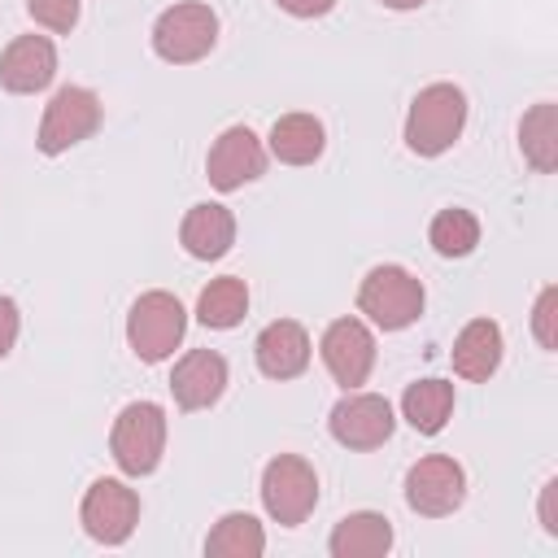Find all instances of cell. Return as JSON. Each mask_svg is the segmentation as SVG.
Segmentation results:
<instances>
[{"instance_id":"obj_1","label":"cell","mask_w":558,"mask_h":558,"mask_svg":"<svg viewBox=\"0 0 558 558\" xmlns=\"http://www.w3.org/2000/svg\"><path fill=\"white\" fill-rule=\"evenodd\" d=\"M466 126V96L453 83H427L405 113V148L414 157H440Z\"/></svg>"},{"instance_id":"obj_2","label":"cell","mask_w":558,"mask_h":558,"mask_svg":"<svg viewBox=\"0 0 558 558\" xmlns=\"http://www.w3.org/2000/svg\"><path fill=\"white\" fill-rule=\"evenodd\" d=\"M109 449L113 462L122 466V475H153L161 453H166V410L157 401H131L122 405V414L113 418L109 432Z\"/></svg>"},{"instance_id":"obj_3","label":"cell","mask_w":558,"mask_h":558,"mask_svg":"<svg viewBox=\"0 0 558 558\" xmlns=\"http://www.w3.org/2000/svg\"><path fill=\"white\" fill-rule=\"evenodd\" d=\"M357 310L384 327V331H401L423 314V283L405 270V266H375L366 270L362 288H357Z\"/></svg>"},{"instance_id":"obj_4","label":"cell","mask_w":558,"mask_h":558,"mask_svg":"<svg viewBox=\"0 0 558 558\" xmlns=\"http://www.w3.org/2000/svg\"><path fill=\"white\" fill-rule=\"evenodd\" d=\"M183 331H187V314H183L179 296H170L161 288L144 292L126 314V340L140 362H166L179 349Z\"/></svg>"},{"instance_id":"obj_5","label":"cell","mask_w":558,"mask_h":558,"mask_svg":"<svg viewBox=\"0 0 558 558\" xmlns=\"http://www.w3.org/2000/svg\"><path fill=\"white\" fill-rule=\"evenodd\" d=\"M214 44H218V13L209 4L183 0V4H170L153 22V52L170 65H192Z\"/></svg>"},{"instance_id":"obj_6","label":"cell","mask_w":558,"mask_h":558,"mask_svg":"<svg viewBox=\"0 0 558 558\" xmlns=\"http://www.w3.org/2000/svg\"><path fill=\"white\" fill-rule=\"evenodd\" d=\"M262 506L275 523L296 527L310 519V510L318 506V475L305 458L296 453H279L266 462L262 471Z\"/></svg>"},{"instance_id":"obj_7","label":"cell","mask_w":558,"mask_h":558,"mask_svg":"<svg viewBox=\"0 0 558 558\" xmlns=\"http://www.w3.org/2000/svg\"><path fill=\"white\" fill-rule=\"evenodd\" d=\"M96 126H100V96H96L92 87L70 83V87H61V92L48 100L44 122H39V140H35V144H39V153L57 157V153L83 144Z\"/></svg>"},{"instance_id":"obj_8","label":"cell","mask_w":558,"mask_h":558,"mask_svg":"<svg viewBox=\"0 0 558 558\" xmlns=\"http://www.w3.org/2000/svg\"><path fill=\"white\" fill-rule=\"evenodd\" d=\"M466 497V471L449 453H427L405 471V501L414 514L445 519Z\"/></svg>"},{"instance_id":"obj_9","label":"cell","mask_w":558,"mask_h":558,"mask_svg":"<svg viewBox=\"0 0 558 558\" xmlns=\"http://www.w3.org/2000/svg\"><path fill=\"white\" fill-rule=\"evenodd\" d=\"M78 519H83V532L100 545H122L135 523H140V497L131 484L122 480H96L87 493H83V506H78Z\"/></svg>"},{"instance_id":"obj_10","label":"cell","mask_w":558,"mask_h":558,"mask_svg":"<svg viewBox=\"0 0 558 558\" xmlns=\"http://www.w3.org/2000/svg\"><path fill=\"white\" fill-rule=\"evenodd\" d=\"M392 427H397L392 405L379 392H353L349 388V397H340L327 414V432L344 449H379L392 436Z\"/></svg>"},{"instance_id":"obj_11","label":"cell","mask_w":558,"mask_h":558,"mask_svg":"<svg viewBox=\"0 0 558 558\" xmlns=\"http://www.w3.org/2000/svg\"><path fill=\"white\" fill-rule=\"evenodd\" d=\"M262 170H266V148L248 126H227L205 157V179L218 192H235V187L253 183Z\"/></svg>"},{"instance_id":"obj_12","label":"cell","mask_w":558,"mask_h":558,"mask_svg":"<svg viewBox=\"0 0 558 558\" xmlns=\"http://www.w3.org/2000/svg\"><path fill=\"white\" fill-rule=\"evenodd\" d=\"M318 353H323V362L340 388H357V384H366V375L375 366V336L366 331L362 318H336L323 331Z\"/></svg>"},{"instance_id":"obj_13","label":"cell","mask_w":558,"mask_h":558,"mask_svg":"<svg viewBox=\"0 0 558 558\" xmlns=\"http://www.w3.org/2000/svg\"><path fill=\"white\" fill-rule=\"evenodd\" d=\"M52 74H57V48L44 35H17L0 57V83L13 96L44 92L52 83Z\"/></svg>"},{"instance_id":"obj_14","label":"cell","mask_w":558,"mask_h":558,"mask_svg":"<svg viewBox=\"0 0 558 558\" xmlns=\"http://www.w3.org/2000/svg\"><path fill=\"white\" fill-rule=\"evenodd\" d=\"M227 388V357L214 349H192L174 362L170 375V392L179 401V410H209Z\"/></svg>"},{"instance_id":"obj_15","label":"cell","mask_w":558,"mask_h":558,"mask_svg":"<svg viewBox=\"0 0 558 558\" xmlns=\"http://www.w3.org/2000/svg\"><path fill=\"white\" fill-rule=\"evenodd\" d=\"M253 353H257V371L266 379H292V375H301L310 366V336H305L301 323L275 318V323H266L257 331Z\"/></svg>"},{"instance_id":"obj_16","label":"cell","mask_w":558,"mask_h":558,"mask_svg":"<svg viewBox=\"0 0 558 558\" xmlns=\"http://www.w3.org/2000/svg\"><path fill=\"white\" fill-rule=\"evenodd\" d=\"M501 349H506L501 327H497L493 318H471V323L458 331L453 349H449L453 375H462V379H471V384L488 379V375L501 366Z\"/></svg>"},{"instance_id":"obj_17","label":"cell","mask_w":558,"mask_h":558,"mask_svg":"<svg viewBox=\"0 0 558 558\" xmlns=\"http://www.w3.org/2000/svg\"><path fill=\"white\" fill-rule=\"evenodd\" d=\"M179 240H183V248H187L192 257L218 262V257L235 244V218H231L227 205L201 201V205L187 209V218H183V227H179Z\"/></svg>"},{"instance_id":"obj_18","label":"cell","mask_w":558,"mask_h":558,"mask_svg":"<svg viewBox=\"0 0 558 558\" xmlns=\"http://www.w3.org/2000/svg\"><path fill=\"white\" fill-rule=\"evenodd\" d=\"M331 558H379L392 549V523L375 510H353L331 527Z\"/></svg>"},{"instance_id":"obj_19","label":"cell","mask_w":558,"mask_h":558,"mask_svg":"<svg viewBox=\"0 0 558 558\" xmlns=\"http://www.w3.org/2000/svg\"><path fill=\"white\" fill-rule=\"evenodd\" d=\"M327 148V131L314 113H283L275 118L270 126V153L283 161V166H310L318 161Z\"/></svg>"},{"instance_id":"obj_20","label":"cell","mask_w":558,"mask_h":558,"mask_svg":"<svg viewBox=\"0 0 558 558\" xmlns=\"http://www.w3.org/2000/svg\"><path fill=\"white\" fill-rule=\"evenodd\" d=\"M519 148L527 157L532 170L549 174L558 166V105L554 100H541L523 113L519 122Z\"/></svg>"},{"instance_id":"obj_21","label":"cell","mask_w":558,"mask_h":558,"mask_svg":"<svg viewBox=\"0 0 558 558\" xmlns=\"http://www.w3.org/2000/svg\"><path fill=\"white\" fill-rule=\"evenodd\" d=\"M401 414H405V423L414 432L436 436L449 423V414H453V384H445V379H418V384H410L405 397H401Z\"/></svg>"},{"instance_id":"obj_22","label":"cell","mask_w":558,"mask_h":558,"mask_svg":"<svg viewBox=\"0 0 558 558\" xmlns=\"http://www.w3.org/2000/svg\"><path fill=\"white\" fill-rule=\"evenodd\" d=\"M244 314H248V283L235 275L209 279V288H201V296H196V318L214 331L235 327Z\"/></svg>"},{"instance_id":"obj_23","label":"cell","mask_w":558,"mask_h":558,"mask_svg":"<svg viewBox=\"0 0 558 558\" xmlns=\"http://www.w3.org/2000/svg\"><path fill=\"white\" fill-rule=\"evenodd\" d=\"M262 549H266V532H262V523H257L253 514H244V510L222 514V519L214 523V532L205 536V554H214V558H257Z\"/></svg>"},{"instance_id":"obj_24","label":"cell","mask_w":558,"mask_h":558,"mask_svg":"<svg viewBox=\"0 0 558 558\" xmlns=\"http://www.w3.org/2000/svg\"><path fill=\"white\" fill-rule=\"evenodd\" d=\"M427 240L440 257H466L480 244V222L471 209H440L427 227Z\"/></svg>"},{"instance_id":"obj_25","label":"cell","mask_w":558,"mask_h":558,"mask_svg":"<svg viewBox=\"0 0 558 558\" xmlns=\"http://www.w3.org/2000/svg\"><path fill=\"white\" fill-rule=\"evenodd\" d=\"M532 336L541 340V349H558V288H541L536 305H532Z\"/></svg>"},{"instance_id":"obj_26","label":"cell","mask_w":558,"mask_h":558,"mask_svg":"<svg viewBox=\"0 0 558 558\" xmlns=\"http://www.w3.org/2000/svg\"><path fill=\"white\" fill-rule=\"evenodd\" d=\"M26 13H31L39 26L65 35V31H74V22H78V0H26Z\"/></svg>"},{"instance_id":"obj_27","label":"cell","mask_w":558,"mask_h":558,"mask_svg":"<svg viewBox=\"0 0 558 558\" xmlns=\"http://www.w3.org/2000/svg\"><path fill=\"white\" fill-rule=\"evenodd\" d=\"M17 327H22V318H17L13 296H0V357H9V349L17 340Z\"/></svg>"},{"instance_id":"obj_28","label":"cell","mask_w":558,"mask_h":558,"mask_svg":"<svg viewBox=\"0 0 558 558\" xmlns=\"http://www.w3.org/2000/svg\"><path fill=\"white\" fill-rule=\"evenodd\" d=\"M541 527L545 536H558V480H545L541 488Z\"/></svg>"},{"instance_id":"obj_29","label":"cell","mask_w":558,"mask_h":558,"mask_svg":"<svg viewBox=\"0 0 558 558\" xmlns=\"http://www.w3.org/2000/svg\"><path fill=\"white\" fill-rule=\"evenodd\" d=\"M275 4L292 17H323V13H331L336 0H275Z\"/></svg>"},{"instance_id":"obj_30","label":"cell","mask_w":558,"mask_h":558,"mask_svg":"<svg viewBox=\"0 0 558 558\" xmlns=\"http://www.w3.org/2000/svg\"><path fill=\"white\" fill-rule=\"evenodd\" d=\"M384 4H388V9H401V13H405V9H423L427 0H384Z\"/></svg>"}]
</instances>
